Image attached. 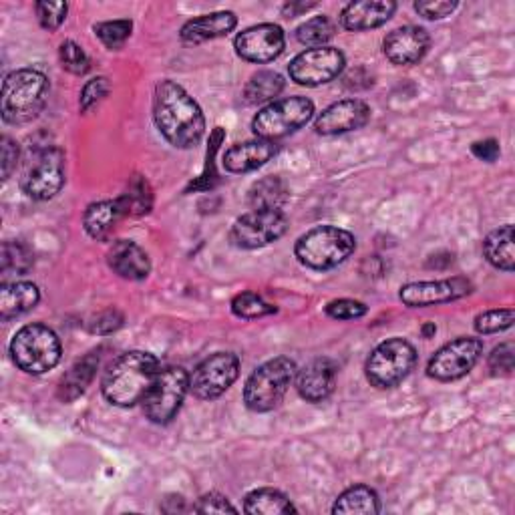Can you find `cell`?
I'll return each instance as SVG.
<instances>
[{"label": "cell", "instance_id": "6da1fadb", "mask_svg": "<svg viewBox=\"0 0 515 515\" xmlns=\"http://www.w3.org/2000/svg\"><path fill=\"white\" fill-rule=\"evenodd\" d=\"M153 119L163 139L178 149L196 147L206 133L200 105L182 85L169 79L155 87Z\"/></svg>", "mask_w": 515, "mask_h": 515}, {"label": "cell", "instance_id": "7a4b0ae2", "mask_svg": "<svg viewBox=\"0 0 515 515\" xmlns=\"http://www.w3.org/2000/svg\"><path fill=\"white\" fill-rule=\"evenodd\" d=\"M159 373V361L151 353L131 351L121 355L103 377V397L121 409L141 403Z\"/></svg>", "mask_w": 515, "mask_h": 515}, {"label": "cell", "instance_id": "3957f363", "mask_svg": "<svg viewBox=\"0 0 515 515\" xmlns=\"http://www.w3.org/2000/svg\"><path fill=\"white\" fill-rule=\"evenodd\" d=\"M49 97V79L37 69L13 71L3 83L0 113L5 123L23 125L33 121Z\"/></svg>", "mask_w": 515, "mask_h": 515}, {"label": "cell", "instance_id": "277c9868", "mask_svg": "<svg viewBox=\"0 0 515 515\" xmlns=\"http://www.w3.org/2000/svg\"><path fill=\"white\" fill-rule=\"evenodd\" d=\"M357 250L351 232L336 226H320L298 238L294 254L310 270H330L345 262Z\"/></svg>", "mask_w": 515, "mask_h": 515}, {"label": "cell", "instance_id": "5b68a950", "mask_svg": "<svg viewBox=\"0 0 515 515\" xmlns=\"http://www.w3.org/2000/svg\"><path fill=\"white\" fill-rule=\"evenodd\" d=\"M61 340L45 324H27L11 340L15 365L29 375H45L61 361Z\"/></svg>", "mask_w": 515, "mask_h": 515}, {"label": "cell", "instance_id": "8992f818", "mask_svg": "<svg viewBox=\"0 0 515 515\" xmlns=\"http://www.w3.org/2000/svg\"><path fill=\"white\" fill-rule=\"evenodd\" d=\"M296 363L288 357H276L260 365L244 387V403L254 413H268L276 409L292 381L296 379Z\"/></svg>", "mask_w": 515, "mask_h": 515}, {"label": "cell", "instance_id": "52a82bcc", "mask_svg": "<svg viewBox=\"0 0 515 515\" xmlns=\"http://www.w3.org/2000/svg\"><path fill=\"white\" fill-rule=\"evenodd\" d=\"M417 365V351L405 338H389L371 353L365 373L377 389H393L403 383Z\"/></svg>", "mask_w": 515, "mask_h": 515}, {"label": "cell", "instance_id": "ba28073f", "mask_svg": "<svg viewBox=\"0 0 515 515\" xmlns=\"http://www.w3.org/2000/svg\"><path fill=\"white\" fill-rule=\"evenodd\" d=\"M190 391V375L182 367L159 369L151 389L141 401L145 417L155 425H167L180 413Z\"/></svg>", "mask_w": 515, "mask_h": 515}, {"label": "cell", "instance_id": "9c48e42d", "mask_svg": "<svg viewBox=\"0 0 515 515\" xmlns=\"http://www.w3.org/2000/svg\"><path fill=\"white\" fill-rule=\"evenodd\" d=\"M314 115V103L306 97L278 99L258 111L252 129L258 139L276 141L302 129Z\"/></svg>", "mask_w": 515, "mask_h": 515}, {"label": "cell", "instance_id": "30bf717a", "mask_svg": "<svg viewBox=\"0 0 515 515\" xmlns=\"http://www.w3.org/2000/svg\"><path fill=\"white\" fill-rule=\"evenodd\" d=\"M65 186V153L61 147H45L35 153L23 174V192L37 200H53Z\"/></svg>", "mask_w": 515, "mask_h": 515}, {"label": "cell", "instance_id": "8fae6325", "mask_svg": "<svg viewBox=\"0 0 515 515\" xmlns=\"http://www.w3.org/2000/svg\"><path fill=\"white\" fill-rule=\"evenodd\" d=\"M483 355V342L473 336H461L447 342L429 361L427 375L435 381H457L471 373Z\"/></svg>", "mask_w": 515, "mask_h": 515}, {"label": "cell", "instance_id": "7c38bea8", "mask_svg": "<svg viewBox=\"0 0 515 515\" xmlns=\"http://www.w3.org/2000/svg\"><path fill=\"white\" fill-rule=\"evenodd\" d=\"M288 230L282 210H252L232 226V242L244 250H258L280 240Z\"/></svg>", "mask_w": 515, "mask_h": 515}, {"label": "cell", "instance_id": "4fadbf2b", "mask_svg": "<svg viewBox=\"0 0 515 515\" xmlns=\"http://www.w3.org/2000/svg\"><path fill=\"white\" fill-rule=\"evenodd\" d=\"M240 375V359L232 353H216L202 361L190 377V391L200 401L222 397Z\"/></svg>", "mask_w": 515, "mask_h": 515}, {"label": "cell", "instance_id": "5bb4252c", "mask_svg": "<svg viewBox=\"0 0 515 515\" xmlns=\"http://www.w3.org/2000/svg\"><path fill=\"white\" fill-rule=\"evenodd\" d=\"M347 59L334 47H316L296 55L288 67L290 79L304 87H318L334 81L342 69H345Z\"/></svg>", "mask_w": 515, "mask_h": 515}, {"label": "cell", "instance_id": "9a60e30c", "mask_svg": "<svg viewBox=\"0 0 515 515\" xmlns=\"http://www.w3.org/2000/svg\"><path fill=\"white\" fill-rule=\"evenodd\" d=\"M238 57L250 63H270L284 53L286 37L278 25L264 23L242 31L234 41Z\"/></svg>", "mask_w": 515, "mask_h": 515}, {"label": "cell", "instance_id": "2e32d148", "mask_svg": "<svg viewBox=\"0 0 515 515\" xmlns=\"http://www.w3.org/2000/svg\"><path fill=\"white\" fill-rule=\"evenodd\" d=\"M471 292V282L455 276L447 280H435V282H411L401 288L399 298L405 306L411 308H425V306H437L447 304L453 300H459Z\"/></svg>", "mask_w": 515, "mask_h": 515}, {"label": "cell", "instance_id": "e0dca14e", "mask_svg": "<svg viewBox=\"0 0 515 515\" xmlns=\"http://www.w3.org/2000/svg\"><path fill=\"white\" fill-rule=\"evenodd\" d=\"M371 119V107L361 99H345L326 107L314 121L320 135H342L365 127Z\"/></svg>", "mask_w": 515, "mask_h": 515}, {"label": "cell", "instance_id": "ac0fdd59", "mask_svg": "<svg viewBox=\"0 0 515 515\" xmlns=\"http://www.w3.org/2000/svg\"><path fill=\"white\" fill-rule=\"evenodd\" d=\"M429 45H431L429 33L421 27L409 25L389 33L383 43V51L393 65L409 67L419 63L427 55Z\"/></svg>", "mask_w": 515, "mask_h": 515}, {"label": "cell", "instance_id": "d6986e66", "mask_svg": "<svg viewBox=\"0 0 515 515\" xmlns=\"http://www.w3.org/2000/svg\"><path fill=\"white\" fill-rule=\"evenodd\" d=\"M336 385V365L330 359H316L296 373V389L308 403L326 401Z\"/></svg>", "mask_w": 515, "mask_h": 515}, {"label": "cell", "instance_id": "ffe728a7", "mask_svg": "<svg viewBox=\"0 0 515 515\" xmlns=\"http://www.w3.org/2000/svg\"><path fill=\"white\" fill-rule=\"evenodd\" d=\"M397 11L393 0H363V3H351L340 15L342 27L347 31H371L385 25Z\"/></svg>", "mask_w": 515, "mask_h": 515}, {"label": "cell", "instance_id": "44dd1931", "mask_svg": "<svg viewBox=\"0 0 515 515\" xmlns=\"http://www.w3.org/2000/svg\"><path fill=\"white\" fill-rule=\"evenodd\" d=\"M276 151H278V147L274 141H266V139L244 141V143L230 147L224 153L222 163L230 171V174H248V171H254V169L266 165L276 155Z\"/></svg>", "mask_w": 515, "mask_h": 515}, {"label": "cell", "instance_id": "7402d4cb", "mask_svg": "<svg viewBox=\"0 0 515 515\" xmlns=\"http://www.w3.org/2000/svg\"><path fill=\"white\" fill-rule=\"evenodd\" d=\"M238 25V17L232 11H220V13H212V15H202L198 19L188 21L182 27V41L188 45H200L206 41H214L220 39L228 33H232Z\"/></svg>", "mask_w": 515, "mask_h": 515}, {"label": "cell", "instance_id": "603a6c76", "mask_svg": "<svg viewBox=\"0 0 515 515\" xmlns=\"http://www.w3.org/2000/svg\"><path fill=\"white\" fill-rule=\"evenodd\" d=\"M107 262L111 270L125 280H143L151 272V262L145 250L129 240L115 242L107 254Z\"/></svg>", "mask_w": 515, "mask_h": 515}, {"label": "cell", "instance_id": "cb8c5ba5", "mask_svg": "<svg viewBox=\"0 0 515 515\" xmlns=\"http://www.w3.org/2000/svg\"><path fill=\"white\" fill-rule=\"evenodd\" d=\"M125 216H127V212H125L121 198L95 202L87 208V212L83 216V226L91 238L105 240L115 230L119 220Z\"/></svg>", "mask_w": 515, "mask_h": 515}, {"label": "cell", "instance_id": "d4e9b609", "mask_svg": "<svg viewBox=\"0 0 515 515\" xmlns=\"http://www.w3.org/2000/svg\"><path fill=\"white\" fill-rule=\"evenodd\" d=\"M41 300L37 284L31 282H13L3 284L0 288V318L11 320L29 310H33Z\"/></svg>", "mask_w": 515, "mask_h": 515}, {"label": "cell", "instance_id": "484cf974", "mask_svg": "<svg viewBox=\"0 0 515 515\" xmlns=\"http://www.w3.org/2000/svg\"><path fill=\"white\" fill-rule=\"evenodd\" d=\"M483 254L487 262L503 272H513L515 252H513V226L505 224L493 230L483 242Z\"/></svg>", "mask_w": 515, "mask_h": 515}, {"label": "cell", "instance_id": "4316f807", "mask_svg": "<svg viewBox=\"0 0 515 515\" xmlns=\"http://www.w3.org/2000/svg\"><path fill=\"white\" fill-rule=\"evenodd\" d=\"M97 367H99V353H89L83 361L73 365L71 371L59 383V393H57L59 399L65 403H71L79 395H83L91 385Z\"/></svg>", "mask_w": 515, "mask_h": 515}, {"label": "cell", "instance_id": "83f0119b", "mask_svg": "<svg viewBox=\"0 0 515 515\" xmlns=\"http://www.w3.org/2000/svg\"><path fill=\"white\" fill-rule=\"evenodd\" d=\"M381 511V503H379V495L375 489L367 487V485H355L349 487L345 493H340L332 513H340V515H353V513H363V515H375Z\"/></svg>", "mask_w": 515, "mask_h": 515}, {"label": "cell", "instance_id": "f1b7e54d", "mask_svg": "<svg viewBox=\"0 0 515 515\" xmlns=\"http://www.w3.org/2000/svg\"><path fill=\"white\" fill-rule=\"evenodd\" d=\"M286 200V184L276 176H268L256 182L248 192V204L252 210H282Z\"/></svg>", "mask_w": 515, "mask_h": 515}, {"label": "cell", "instance_id": "f546056e", "mask_svg": "<svg viewBox=\"0 0 515 515\" xmlns=\"http://www.w3.org/2000/svg\"><path fill=\"white\" fill-rule=\"evenodd\" d=\"M244 511L252 515H282V513H296V507L282 491L266 487L246 495Z\"/></svg>", "mask_w": 515, "mask_h": 515}, {"label": "cell", "instance_id": "4dcf8cb0", "mask_svg": "<svg viewBox=\"0 0 515 515\" xmlns=\"http://www.w3.org/2000/svg\"><path fill=\"white\" fill-rule=\"evenodd\" d=\"M284 77L276 71H260L256 73L246 89H244V101L248 105H260V103H266V101H274L282 89H284Z\"/></svg>", "mask_w": 515, "mask_h": 515}, {"label": "cell", "instance_id": "1f68e13d", "mask_svg": "<svg viewBox=\"0 0 515 515\" xmlns=\"http://www.w3.org/2000/svg\"><path fill=\"white\" fill-rule=\"evenodd\" d=\"M334 37V25L328 17L320 15V17H314L306 23H302L298 29H296V39L300 45L304 47H310V49H316V47H326V43Z\"/></svg>", "mask_w": 515, "mask_h": 515}, {"label": "cell", "instance_id": "d6a6232c", "mask_svg": "<svg viewBox=\"0 0 515 515\" xmlns=\"http://www.w3.org/2000/svg\"><path fill=\"white\" fill-rule=\"evenodd\" d=\"M121 202L125 206V212L127 216H143L151 210V204H153V196H151V190H149V184L135 176L129 184V190L121 196Z\"/></svg>", "mask_w": 515, "mask_h": 515}, {"label": "cell", "instance_id": "836d02e7", "mask_svg": "<svg viewBox=\"0 0 515 515\" xmlns=\"http://www.w3.org/2000/svg\"><path fill=\"white\" fill-rule=\"evenodd\" d=\"M232 312L238 318L244 320H254V318H262L268 314L276 312V306H272L270 302H266L260 294L256 292H242L232 300Z\"/></svg>", "mask_w": 515, "mask_h": 515}, {"label": "cell", "instance_id": "e575fe53", "mask_svg": "<svg viewBox=\"0 0 515 515\" xmlns=\"http://www.w3.org/2000/svg\"><path fill=\"white\" fill-rule=\"evenodd\" d=\"M33 254L29 252L27 246L19 244V242H7L3 246V274L9 276L11 272H15L17 276L27 274L33 266Z\"/></svg>", "mask_w": 515, "mask_h": 515}, {"label": "cell", "instance_id": "d590c367", "mask_svg": "<svg viewBox=\"0 0 515 515\" xmlns=\"http://www.w3.org/2000/svg\"><path fill=\"white\" fill-rule=\"evenodd\" d=\"M131 29H133L131 21H107V23L95 25V35L107 49L115 51L125 45V41L131 35Z\"/></svg>", "mask_w": 515, "mask_h": 515}, {"label": "cell", "instance_id": "8d00e7d4", "mask_svg": "<svg viewBox=\"0 0 515 515\" xmlns=\"http://www.w3.org/2000/svg\"><path fill=\"white\" fill-rule=\"evenodd\" d=\"M513 310L511 308H499V310H489L483 312L475 318V330L479 334H495V332H503L507 328H511L513 324Z\"/></svg>", "mask_w": 515, "mask_h": 515}, {"label": "cell", "instance_id": "74e56055", "mask_svg": "<svg viewBox=\"0 0 515 515\" xmlns=\"http://www.w3.org/2000/svg\"><path fill=\"white\" fill-rule=\"evenodd\" d=\"M59 57L63 67L73 75H85L91 69V61L87 53L75 41H65L59 49Z\"/></svg>", "mask_w": 515, "mask_h": 515}, {"label": "cell", "instance_id": "f35d334b", "mask_svg": "<svg viewBox=\"0 0 515 515\" xmlns=\"http://www.w3.org/2000/svg\"><path fill=\"white\" fill-rule=\"evenodd\" d=\"M35 11L43 29L57 31L65 23L69 7L67 3H47V0H43V3L35 5Z\"/></svg>", "mask_w": 515, "mask_h": 515}, {"label": "cell", "instance_id": "ab89813d", "mask_svg": "<svg viewBox=\"0 0 515 515\" xmlns=\"http://www.w3.org/2000/svg\"><path fill=\"white\" fill-rule=\"evenodd\" d=\"M367 304L359 302V300H351V298H340V300H332L326 306V314L334 320H355L367 314Z\"/></svg>", "mask_w": 515, "mask_h": 515}, {"label": "cell", "instance_id": "60d3db41", "mask_svg": "<svg viewBox=\"0 0 515 515\" xmlns=\"http://www.w3.org/2000/svg\"><path fill=\"white\" fill-rule=\"evenodd\" d=\"M111 91V85L107 81V77H95L91 79L83 91H81V111H89L93 109L97 103H101Z\"/></svg>", "mask_w": 515, "mask_h": 515}, {"label": "cell", "instance_id": "b9f144b4", "mask_svg": "<svg viewBox=\"0 0 515 515\" xmlns=\"http://www.w3.org/2000/svg\"><path fill=\"white\" fill-rule=\"evenodd\" d=\"M455 9H457V3H453V0H419V3H415V11L429 21L445 19Z\"/></svg>", "mask_w": 515, "mask_h": 515}, {"label": "cell", "instance_id": "7bdbcfd3", "mask_svg": "<svg viewBox=\"0 0 515 515\" xmlns=\"http://www.w3.org/2000/svg\"><path fill=\"white\" fill-rule=\"evenodd\" d=\"M513 361H515V351L511 342H503L499 345L491 357H489V369L493 375H511L513 371Z\"/></svg>", "mask_w": 515, "mask_h": 515}, {"label": "cell", "instance_id": "ee69618b", "mask_svg": "<svg viewBox=\"0 0 515 515\" xmlns=\"http://www.w3.org/2000/svg\"><path fill=\"white\" fill-rule=\"evenodd\" d=\"M198 513H236L238 509L228 501V497L220 495V493H206L200 497L198 505L194 507Z\"/></svg>", "mask_w": 515, "mask_h": 515}, {"label": "cell", "instance_id": "f6af8a7d", "mask_svg": "<svg viewBox=\"0 0 515 515\" xmlns=\"http://www.w3.org/2000/svg\"><path fill=\"white\" fill-rule=\"evenodd\" d=\"M19 163V145L11 137H3V180H9Z\"/></svg>", "mask_w": 515, "mask_h": 515}, {"label": "cell", "instance_id": "bcb514c9", "mask_svg": "<svg viewBox=\"0 0 515 515\" xmlns=\"http://www.w3.org/2000/svg\"><path fill=\"white\" fill-rule=\"evenodd\" d=\"M471 153H473L477 159L491 163V161H495V159L499 157V143H497L495 139L477 141V143H473Z\"/></svg>", "mask_w": 515, "mask_h": 515}, {"label": "cell", "instance_id": "7dc6e473", "mask_svg": "<svg viewBox=\"0 0 515 515\" xmlns=\"http://www.w3.org/2000/svg\"><path fill=\"white\" fill-rule=\"evenodd\" d=\"M437 332V326L435 324H427L425 328H423V334H425V338H429L431 334H435Z\"/></svg>", "mask_w": 515, "mask_h": 515}]
</instances>
